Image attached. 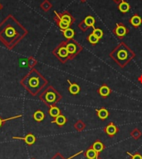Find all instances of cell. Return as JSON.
I'll return each mask as SVG.
<instances>
[{
	"instance_id": "cell-1",
	"label": "cell",
	"mask_w": 142,
	"mask_h": 159,
	"mask_svg": "<svg viewBox=\"0 0 142 159\" xmlns=\"http://www.w3.org/2000/svg\"><path fill=\"white\" fill-rule=\"evenodd\" d=\"M28 34V30L12 15L0 24V42L8 50L13 49Z\"/></svg>"
},
{
	"instance_id": "cell-2",
	"label": "cell",
	"mask_w": 142,
	"mask_h": 159,
	"mask_svg": "<svg viewBox=\"0 0 142 159\" xmlns=\"http://www.w3.org/2000/svg\"><path fill=\"white\" fill-rule=\"evenodd\" d=\"M20 84L32 96H38L48 84V80L44 78L36 68H31L20 80Z\"/></svg>"
},
{
	"instance_id": "cell-3",
	"label": "cell",
	"mask_w": 142,
	"mask_h": 159,
	"mask_svg": "<svg viewBox=\"0 0 142 159\" xmlns=\"http://www.w3.org/2000/svg\"><path fill=\"white\" fill-rule=\"evenodd\" d=\"M109 57L119 66L121 68H125L135 57L134 51L125 42H121L110 52Z\"/></svg>"
},
{
	"instance_id": "cell-4",
	"label": "cell",
	"mask_w": 142,
	"mask_h": 159,
	"mask_svg": "<svg viewBox=\"0 0 142 159\" xmlns=\"http://www.w3.org/2000/svg\"><path fill=\"white\" fill-rule=\"evenodd\" d=\"M39 99L47 107H51L62 99V94L52 86H47L39 95Z\"/></svg>"
},
{
	"instance_id": "cell-5",
	"label": "cell",
	"mask_w": 142,
	"mask_h": 159,
	"mask_svg": "<svg viewBox=\"0 0 142 159\" xmlns=\"http://www.w3.org/2000/svg\"><path fill=\"white\" fill-rule=\"evenodd\" d=\"M52 53L57 57V60L60 63H66L67 61L70 60V56L68 53V51L66 47V43L65 41H62L52 50Z\"/></svg>"
},
{
	"instance_id": "cell-6",
	"label": "cell",
	"mask_w": 142,
	"mask_h": 159,
	"mask_svg": "<svg viewBox=\"0 0 142 159\" xmlns=\"http://www.w3.org/2000/svg\"><path fill=\"white\" fill-rule=\"evenodd\" d=\"M65 43H66V47H67V49L69 53L70 60H73L74 57H77L83 50L82 46L74 39L66 40Z\"/></svg>"
},
{
	"instance_id": "cell-7",
	"label": "cell",
	"mask_w": 142,
	"mask_h": 159,
	"mask_svg": "<svg viewBox=\"0 0 142 159\" xmlns=\"http://www.w3.org/2000/svg\"><path fill=\"white\" fill-rule=\"evenodd\" d=\"M112 32H113V34L116 38L122 40L126 37V35L129 34L130 29L122 23H117L116 24V27L112 30Z\"/></svg>"
},
{
	"instance_id": "cell-8",
	"label": "cell",
	"mask_w": 142,
	"mask_h": 159,
	"mask_svg": "<svg viewBox=\"0 0 142 159\" xmlns=\"http://www.w3.org/2000/svg\"><path fill=\"white\" fill-rule=\"evenodd\" d=\"M102 131L108 136L109 138H113L115 135L120 132V128L116 125H115L113 122H111V123H109L108 125H106L105 128H103Z\"/></svg>"
},
{
	"instance_id": "cell-9",
	"label": "cell",
	"mask_w": 142,
	"mask_h": 159,
	"mask_svg": "<svg viewBox=\"0 0 142 159\" xmlns=\"http://www.w3.org/2000/svg\"><path fill=\"white\" fill-rule=\"evenodd\" d=\"M55 15H57L60 19H62L63 21L67 22L68 24L72 26L73 24H74V22L76 21V19L74 17H73V15L71 14V13L68 12V11H64V12H62V13H57V11H54Z\"/></svg>"
},
{
	"instance_id": "cell-10",
	"label": "cell",
	"mask_w": 142,
	"mask_h": 159,
	"mask_svg": "<svg viewBox=\"0 0 142 159\" xmlns=\"http://www.w3.org/2000/svg\"><path fill=\"white\" fill-rule=\"evenodd\" d=\"M13 139H18V140H23L27 145L32 146L33 144L36 143V137L33 134V133H28L26 136L24 137H13Z\"/></svg>"
},
{
	"instance_id": "cell-11",
	"label": "cell",
	"mask_w": 142,
	"mask_h": 159,
	"mask_svg": "<svg viewBox=\"0 0 142 159\" xmlns=\"http://www.w3.org/2000/svg\"><path fill=\"white\" fill-rule=\"evenodd\" d=\"M96 92H97V93H98L102 98L105 99L112 93V90L110 89V87H109L107 84H103L98 89H97V90H96Z\"/></svg>"
},
{
	"instance_id": "cell-12",
	"label": "cell",
	"mask_w": 142,
	"mask_h": 159,
	"mask_svg": "<svg viewBox=\"0 0 142 159\" xmlns=\"http://www.w3.org/2000/svg\"><path fill=\"white\" fill-rule=\"evenodd\" d=\"M95 111H96V115H97L98 118L101 121H105L106 118L109 117V116H110V112H109L108 110L106 109V107H101V108L96 109Z\"/></svg>"
},
{
	"instance_id": "cell-13",
	"label": "cell",
	"mask_w": 142,
	"mask_h": 159,
	"mask_svg": "<svg viewBox=\"0 0 142 159\" xmlns=\"http://www.w3.org/2000/svg\"><path fill=\"white\" fill-rule=\"evenodd\" d=\"M83 155L87 159H96L99 157L100 154L96 152L92 148V147L90 146L89 148L87 149V151L83 152Z\"/></svg>"
},
{
	"instance_id": "cell-14",
	"label": "cell",
	"mask_w": 142,
	"mask_h": 159,
	"mask_svg": "<svg viewBox=\"0 0 142 159\" xmlns=\"http://www.w3.org/2000/svg\"><path fill=\"white\" fill-rule=\"evenodd\" d=\"M130 24H131L132 26L134 27L135 29H138L140 25L142 24V18L139 14H134L131 18H130Z\"/></svg>"
},
{
	"instance_id": "cell-15",
	"label": "cell",
	"mask_w": 142,
	"mask_h": 159,
	"mask_svg": "<svg viewBox=\"0 0 142 159\" xmlns=\"http://www.w3.org/2000/svg\"><path fill=\"white\" fill-rule=\"evenodd\" d=\"M67 83L69 84L68 91H69V93L72 94V95H77V94H78L80 93L81 88L78 84H76V83H72L69 79H67Z\"/></svg>"
},
{
	"instance_id": "cell-16",
	"label": "cell",
	"mask_w": 142,
	"mask_h": 159,
	"mask_svg": "<svg viewBox=\"0 0 142 159\" xmlns=\"http://www.w3.org/2000/svg\"><path fill=\"white\" fill-rule=\"evenodd\" d=\"M67 118L66 117V116H64L63 114H61L59 116H57V117H55L54 119L52 121V123H55V124H57L58 127L60 128H62L63 126L67 123Z\"/></svg>"
},
{
	"instance_id": "cell-17",
	"label": "cell",
	"mask_w": 142,
	"mask_h": 159,
	"mask_svg": "<svg viewBox=\"0 0 142 159\" xmlns=\"http://www.w3.org/2000/svg\"><path fill=\"white\" fill-rule=\"evenodd\" d=\"M91 146L92 147V148L96 152H97L99 154L101 153L102 151H104L105 148H106L105 144H104L101 140H99V139L98 140H96V142H94L92 145H91Z\"/></svg>"
},
{
	"instance_id": "cell-18",
	"label": "cell",
	"mask_w": 142,
	"mask_h": 159,
	"mask_svg": "<svg viewBox=\"0 0 142 159\" xmlns=\"http://www.w3.org/2000/svg\"><path fill=\"white\" fill-rule=\"evenodd\" d=\"M48 113L52 118H55V117H57V116H59L62 112H61V109H60L59 107H57L56 105L55 106H52V107H49V110H48Z\"/></svg>"
},
{
	"instance_id": "cell-19",
	"label": "cell",
	"mask_w": 142,
	"mask_h": 159,
	"mask_svg": "<svg viewBox=\"0 0 142 159\" xmlns=\"http://www.w3.org/2000/svg\"><path fill=\"white\" fill-rule=\"evenodd\" d=\"M118 8H119L120 12H122V13H126L131 9V6L126 1H122L118 4Z\"/></svg>"
},
{
	"instance_id": "cell-20",
	"label": "cell",
	"mask_w": 142,
	"mask_h": 159,
	"mask_svg": "<svg viewBox=\"0 0 142 159\" xmlns=\"http://www.w3.org/2000/svg\"><path fill=\"white\" fill-rule=\"evenodd\" d=\"M33 117L36 122H42L45 118V113L41 110H37L33 115Z\"/></svg>"
},
{
	"instance_id": "cell-21",
	"label": "cell",
	"mask_w": 142,
	"mask_h": 159,
	"mask_svg": "<svg viewBox=\"0 0 142 159\" xmlns=\"http://www.w3.org/2000/svg\"><path fill=\"white\" fill-rule=\"evenodd\" d=\"M62 34H63V36L67 39H73L74 36H75V32L72 28H69V29H65V30H62Z\"/></svg>"
},
{
	"instance_id": "cell-22",
	"label": "cell",
	"mask_w": 142,
	"mask_h": 159,
	"mask_svg": "<svg viewBox=\"0 0 142 159\" xmlns=\"http://www.w3.org/2000/svg\"><path fill=\"white\" fill-rule=\"evenodd\" d=\"M74 128H75L76 130L78 131V132H82L86 128H87V125H86V123L83 122L82 120H78L74 123V125H73Z\"/></svg>"
},
{
	"instance_id": "cell-23",
	"label": "cell",
	"mask_w": 142,
	"mask_h": 159,
	"mask_svg": "<svg viewBox=\"0 0 142 159\" xmlns=\"http://www.w3.org/2000/svg\"><path fill=\"white\" fill-rule=\"evenodd\" d=\"M84 23L87 24V26L88 28H92V27L95 26V24H96V19L94 18V17H92L91 15H88L85 18V19L83 20Z\"/></svg>"
},
{
	"instance_id": "cell-24",
	"label": "cell",
	"mask_w": 142,
	"mask_h": 159,
	"mask_svg": "<svg viewBox=\"0 0 142 159\" xmlns=\"http://www.w3.org/2000/svg\"><path fill=\"white\" fill-rule=\"evenodd\" d=\"M130 135H131V137L133 139H135V140H138V139H140V138L142 136V133L139 128H135L130 133Z\"/></svg>"
},
{
	"instance_id": "cell-25",
	"label": "cell",
	"mask_w": 142,
	"mask_h": 159,
	"mask_svg": "<svg viewBox=\"0 0 142 159\" xmlns=\"http://www.w3.org/2000/svg\"><path fill=\"white\" fill-rule=\"evenodd\" d=\"M87 42L89 43H91V45H96L98 43L100 39H99L98 38H96V37L93 34V33H91V34H90L88 35L87 38Z\"/></svg>"
},
{
	"instance_id": "cell-26",
	"label": "cell",
	"mask_w": 142,
	"mask_h": 159,
	"mask_svg": "<svg viewBox=\"0 0 142 159\" xmlns=\"http://www.w3.org/2000/svg\"><path fill=\"white\" fill-rule=\"evenodd\" d=\"M81 153H83V152L82 151L78 152V153L74 154V155H73V156H71V157H67V158H65L64 157L62 156V154L60 153V152H57V153L55 154L54 156L52 157L51 159H73V158H74V157H78V155H80Z\"/></svg>"
},
{
	"instance_id": "cell-27",
	"label": "cell",
	"mask_w": 142,
	"mask_h": 159,
	"mask_svg": "<svg viewBox=\"0 0 142 159\" xmlns=\"http://www.w3.org/2000/svg\"><path fill=\"white\" fill-rule=\"evenodd\" d=\"M26 64L29 68H33L34 67L38 64V61H37V59L35 57L31 56V57H29L26 60Z\"/></svg>"
},
{
	"instance_id": "cell-28",
	"label": "cell",
	"mask_w": 142,
	"mask_h": 159,
	"mask_svg": "<svg viewBox=\"0 0 142 159\" xmlns=\"http://www.w3.org/2000/svg\"><path fill=\"white\" fill-rule=\"evenodd\" d=\"M19 117H22V115H16V116L8 117V118H2L1 116H0V128L3 127V124H4L6 122H8V121L10 120H13V119H17V118H19Z\"/></svg>"
},
{
	"instance_id": "cell-29",
	"label": "cell",
	"mask_w": 142,
	"mask_h": 159,
	"mask_svg": "<svg viewBox=\"0 0 142 159\" xmlns=\"http://www.w3.org/2000/svg\"><path fill=\"white\" fill-rule=\"evenodd\" d=\"M93 29V34L96 37V38H98L99 39H101L104 35L103 31L101 30V29H98V28H96V27H92Z\"/></svg>"
},
{
	"instance_id": "cell-30",
	"label": "cell",
	"mask_w": 142,
	"mask_h": 159,
	"mask_svg": "<svg viewBox=\"0 0 142 159\" xmlns=\"http://www.w3.org/2000/svg\"><path fill=\"white\" fill-rule=\"evenodd\" d=\"M52 8V3H50L49 1H44L43 3L41 4V8L45 12H47L48 10H50V8Z\"/></svg>"
},
{
	"instance_id": "cell-31",
	"label": "cell",
	"mask_w": 142,
	"mask_h": 159,
	"mask_svg": "<svg viewBox=\"0 0 142 159\" xmlns=\"http://www.w3.org/2000/svg\"><path fill=\"white\" fill-rule=\"evenodd\" d=\"M127 155H129L131 157V159H142V155L139 152H136L135 153L132 154L129 152H126Z\"/></svg>"
},
{
	"instance_id": "cell-32",
	"label": "cell",
	"mask_w": 142,
	"mask_h": 159,
	"mask_svg": "<svg viewBox=\"0 0 142 159\" xmlns=\"http://www.w3.org/2000/svg\"><path fill=\"white\" fill-rule=\"evenodd\" d=\"M78 28H79V29H80V30H82V32H86L88 29H89V28L87 26V24L84 23V21H83V20L79 23V24H78Z\"/></svg>"
},
{
	"instance_id": "cell-33",
	"label": "cell",
	"mask_w": 142,
	"mask_h": 159,
	"mask_svg": "<svg viewBox=\"0 0 142 159\" xmlns=\"http://www.w3.org/2000/svg\"><path fill=\"white\" fill-rule=\"evenodd\" d=\"M137 80H138V82H139L140 84H142V74H140V75L137 78Z\"/></svg>"
},
{
	"instance_id": "cell-34",
	"label": "cell",
	"mask_w": 142,
	"mask_h": 159,
	"mask_svg": "<svg viewBox=\"0 0 142 159\" xmlns=\"http://www.w3.org/2000/svg\"><path fill=\"white\" fill-rule=\"evenodd\" d=\"M114 3H117V4H119L121 2H122V1H125V0H112Z\"/></svg>"
},
{
	"instance_id": "cell-35",
	"label": "cell",
	"mask_w": 142,
	"mask_h": 159,
	"mask_svg": "<svg viewBox=\"0 0 142 159\" xmlns=\"http://www.w3.org/2000/svg\"><path fill=\"white\" fill-rule=\"evenodd\" d=\"M80 1L82 2V3H86V2H87V0H80Z\"/></svg>"
},
{
	"instance_id": "cell-36",
	"label": "cell",
	"mask_w": 142,
	"mask_h": 159,
	"mask_svg": "<svg viewBox=\"0 0 142 159\" xmlns=\"http://www.w3.org/2000/svg\"><path fill=\"white\" fill-rule=\"evenodd\" d=\"M2 8H3V7H2V5H1V3H0V10L2 9Z\"/></svg>"
},
{
	"instance_id": "cell-37",
	"label": "cell",
	"mask_w": 142,
	"mask_h": 159,
	"mask_svg": "<svg viewBox=\"0 0 142 159\" xmlns=\"http://www.w3.org/2000/svg\"><path fill=\"white\" fill-rule=\"evenodd\" d=\"M96 159H102V158H101V157H97Z\"/></svg>"
},
{
	"instance_id": "cell-38",
	"label": "cell",
	"mask_w": 142,
	"mask_h": 159,
	"mask_svg": "<svg viewBox=\"0 0 142 159\" xmlns=\"http://www.w3.org/2000/svg\"><path fill=\"white\" fill-rule=\"evenodd\" d=\"M32 159H35V158H32Z\"/></svg>"
}]
</instances>
